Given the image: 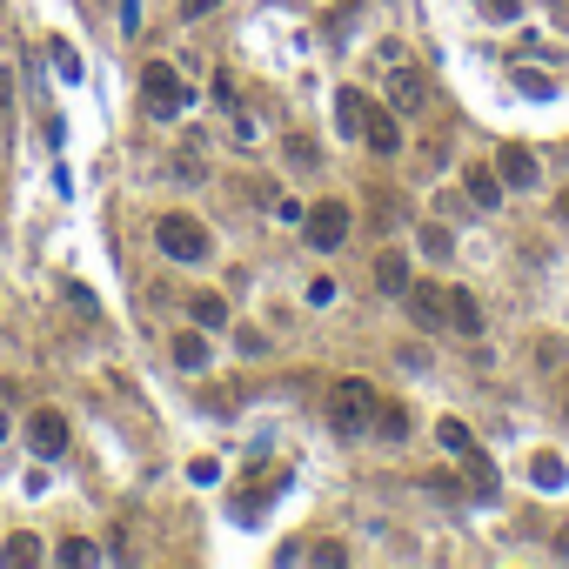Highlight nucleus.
Listing matches in <instances>:
<instances>
[{"mask_svg": "<svg viewBox=\"0 0 569 569\" xmlns=\"http://www.w3.org/2000/svg\"><path fill=\"white\" fill-rule=\"evenodd\" d=\"M496 175H503V188H536V154L529 148H503L496 154Z\"/></svg>", "mask_w": 569, "mask_h": 569, "instance_id": "9d476101", "label": "nucleus"}, {"mask_svg": "<svg viewBox=\"0 0 569 569\" xmlns=\"http://www.w3.org/2000/svg\"><path fill=\"white\" fill-rule=\"evenodd\" d=\"M188 315H195L201 329H221V322H228V302H221V295H195V302H188Z\"/></svg>", "mask_w": 569, "mask_h": 569, "instance_id": "4be33fe9", "label": "nucleus"}, {"mask_svg": "<svg viewBox=\"0 0 569 569\" xmlns=\"http://www.w3.org/2000/svg\"><path fill=\"white\" fill-rule=\"evenodd\" d=\"M429 489H436V496H449V503H456L462 489H456V476H449V469H436V476H429Z\"/></svg>", "mask_w": 569, "mask_h": 569, "instance_id": "c85d7f7f", "label": "nucleus"}, {"mask_svg": "<svg viewBox=\"0 0 569 569\" xmlns=\"http://www.w3.org/2000/svg\"><path fill=\"white\" fill-rule=\"evenodd\" d=\"M0 556H7L14 569H34V563H41V536H7V549H0Z\"/></svg>", "mask_w": 569, "mask_h": 569, "instance_id": "aec40b11", "label": "nucleus"}, {"mask_svg": "<svg viewBox=\"0 0 569 569\" xmlns=\"http://www.w3.org/2000/svg\"><path fill=\"white\" fill-rule=\"evenodd\" d=\"M235 349H241V355H262L268 342H262V329H241V335H235Z\"/></svg>", "mask_w": 569, "mask_h": 569, "instance_id": "c756f323", "label": "nucleus"}, {"mask_svg": "<svg viewBox=\"0 0 569 569\" xmlns=\"http://www.w3.org/2000/svg\"><path fill=\"white\" fill-rule=\"evenodd\" d=\"M141 101H148L154 121H175V114L188 108V88H181V74L168 61H148L141 67Z\"/></svg>", "mask_w": 569, "mask_h": 569, "instance_id": "7ed1b4c3", "label": "nucleus"}, {"mask_svg": "<svg viewBox=\"0 0 569 569\" xmlns=\"http://www.w3.org/2000/svg\"><path fill=\"white\" fill-rule=\"evenodd\" d=\"M7 436H14V422H7V416H0V442H7Z\"/></svg>", "mask_w": 569, "mask_h": 569, "instance_id": "72a5a7b5", "label": "nucleus"}, {"mask_svg": "<svg viewBox=\"0 0 569 569\" xmlns=\"http://www.w3.org/2000/svg\"><path fill=\"white\" fill-rule=\"evenodd\" d=\"M469 496L476 503H496V462L482 456V449H469Z\"/></svg>", "mask_w": 569, "mask_h": 569, "instance_id": "dca6fc26", "label": "nucleus"}, {"mask_svg": "<svg viewBox=\"0 0 569 569\" xmlns=\"http://www.w3.org/2000/svg\"><path fill=\"white\" fill-rule=\"evenodd\" d=\"M7 108H14V74H0V128H7Z\"/></svg>", "mask_w": 569, "mask_h": 569, "instance_id": "7c9ffc66", "label": "nucleus"}, {"mask_svg": "<svg viewBox=\"0 0 569 569\" xmlns=\"http://www.w3.org/2000/svg\"><path fill=\"white\" fill-rule=\"evenodd\" d=\"M422 248H429V255H449L456 241H449V228H422Z\"/></svg>", "mask_w": 569, "mask_h": 569, "instance_id": "a878e982", "label": "nucleus"}, {"mask_svg": "<svg viewBox=\"0 0 569 569\" xmlns=\"http://www.w3.org/2000/svg\"><path fill=\"white\" fill-rule=\"evenodd\" d=\"M221 0H181V14H188V21H201V14H215Z\"/></svg>", "mask_w": 569, "mask_h": 569, "instance_id": "2f4dec72", "label": "nucleus"}, {"mask_svg": "<svg viewBox=\"0 0 569 569\" xmlns=\"http://www.w3.org/2000/svg\"><path fill=\"white\" fill-rule=\"evenodd\" d=\"M389 101H395V114H422L429 108V88H422L416 67H402V61L389 67Z\"/></svg>", "mask_w": 569, "mask_h": 569, "instance_id": "423d86ee", "label": "nucleus"}, {"mask_svg": "<svg viewBox=\"0 0 569 569\" xmlns=\"http://www.w3.org/2000/svg\"><path fill=\"white\" fill-rule=\"evenodd\" d=\"M556 215H569V188H563V195H556Z\"/></svg>", "mask_w": 569, "mask_h": 569, "instance_id": "473e14b6", "label": "nucleus"}, {"mask_svg": "<svg viewBox=\"0 0 569 569\" xmlns=\"http://www.w3.org/2000/svg\"><path fill=\"white\" fill-rule=\"evenodd\" d=\"M362 141H369L375 154H395V148H402V121H395L389 108H369V121H362Z\"/></svg>", "mask_w": 569, "mask_h": 569, "instance_id": "0eeeda50", "label": "nucleus"}, {"mask_svg": "<svg viewBox=\"0 0 569 569\" xmlns=\"http://www.w3.org/2000/svg\"><path fill=\"white\" fill-rule=\"evenodd\" d=\"M175 362H181V369H208V335H201V329L175 335Z\"/></svg>", "mask_w": 569, "mask_h": 569, "instance_id": "6ab92c4d", "label": "nucleus"}, {"mask_svg": "<svg viewBox=\"0 0 569 569\" xmlns=\"http://www.w3.org/2000/svg\"><path fill=\"white\" fill-rule=\"evenodd\" d=\"M369 429H375V436H382V442H402V436H409V416H402V409H395V402H375Z\"/></svg>", "mask_w": 569, "mask_h": 569, "instance_id": "a211bd4d", "label": "nucleus"}, {"mask_svg": "<svg viewBox=\"0 0 569 569\" xmlns=\"http://www.w3.org/2000/svg\"><path fill=\"white\" fill-rule=\"evenodd\" d=\"M27 442H34V456H61L67 449V416L61 409H34V416H27Z\"/></svg>", "mask_w": 569, "mask_h": 569, "instance_id": "39448f33", "label": "nucleus"}, {"mask_svg": "<svg viewBox=\"0 0 569 569\" xmlns=\"http://www.w3.org/2000/svg\"><path fill=\"white\" fill-rule=\"evenodd\" d=\"M308 302H315V308L335 302V282H329V275H315V282H308Z\"/></svg>", "mask_w": 569, "mask_h": 569, "instance_id": "bb28decb", "label": "nucleus"}, {"mask_svg": "<svg viewBox=\"0 0 569 569\" xmlns=\"http://www.w3.org/2000/svg\"><path fill=\"white\" fill-rule=\"evenodd\" d=\"M449 329H462V335H482V302L469 295V288H449Z\"/></svg>", "mask_w": 569, "mask_h": 569, "instance_id": "ddd939ff", "label": "nucleus"}, {"mask_svg": "<svg viewBox=\"0 0 569 569\" xmlns=\"http://www.w3.org/2000/svg\"><path fill=\"white\" fill-rule=\"evenodd\" d=\"M54 67H61L67 81H81V61H74V47H54Z\"/></svg>", "mask_w": 569, "mask_h": 569, "instance_id": "cd10ccee", "label": "nucleus"}, {"mask_svg": "<svg viewBox=\"0 0 569 569\" xmlns=\"http://www.w3.org/2000/svg\"><path fill=\"white\" fill-rule=\"evenodd\" d=\"M154 241H161V255H175V262H208V228L195 215H161L154 221Z\"/></svg>", "mask_w": 569, "mask_h": 569, "instance_id": "f03ea898", "label": "nucleus"}, {"mask_svg": "<svg viewBox=\"0 0 569 569\" xmlns=\"http://www.w3.org/2000/svg\"><path fill=\"white\" fill-rule=\"evenodd\" d=\"M409 308H416L422 329H442V322H449V295H436L429 282H409Z\"/></svg>", "mask_w": 569, "mask_h": 569, "instance_id": "1a4fd4ad", "label": "nucleus"}, {"mask_svg": "<svg viewBox=\"0 0 569 569\" xmlns=\"http://www.w3.org/2000/svg\"><path fill=\"white\" fill-rule=\"evenodd\" d=\"M375 288L382 295H409V262L402 255H375Z\"/></svg>", "mask_w": 569, "mask_h": 569, "instance_id": "f3484780", "label": "nucleus"}, {"mask_svg": "<svg viewBox=\"0 0 569 569\" xmlns=\"http://www.w3.org/2000/svg\"><path fill=\"white\" fill-rule=\"evenodd\" d=\"M462 188H469V201H476V208H496V201H503V175H496L489 161H469Z\"/></svg>", "mask_w": 569, "mask_h": 569, "instance_id": "6e6552de", "label": "nucleus"}, {"mask_svg": "<svg viewBox=\"0 0 569 569\" xmlns=\"http://www.w3.org/2000/svg\"><path fill=\"white\" fill-rule=\"evenodd\" d=\"M529 482H536L543 496H556V489H563V482H569L563 456H556V449H536V456H529Z\"/></svg>", "mask_w": 569, "mask_h": 569, "instance_id": "9b49d317", "label": "nucleus"}, {"mask_svg": "<svg viewBox=\"0 0 569 569\" xmlns=\"http://www.w3.org/2000/svg\"><path fill=\"white\" fill-rule=\"evenodd\" d=\"M275 496H282V476H255V489H248V496H235V516H241V523H255V516H262V503H275Z\"/></svg>", "mask_w": 569, "mask_h": 569, "instance_id": "4468645a", "label": "nucleus"}, {"mask_svg": "<svg viewBox=\"0 0 569 569\" xmlns=\"http://www.w3.org/2000/svg\"><path fill=\"white\" fill-rule=\"evenodd\" d=\"M369 416H375V389L362 375H342L329 389V429L335 436H369Z\"/></svg>", "mask_w": 569, "mask_h": 569, "instance_id": "f257e3e1", "label": "nucleus"}, {"mask_svg": "<svg viewBox=\"0 0 569 569\" xmlns=\"http://www.w3.org/2000/svg\"><path fill=\"white\" fill-rule=\"evenodd\" d=\"M509 81H516V88H523V94H536V101H549V94H556V81H549L543 67H516Z\"/></svg>", "mask_w": 569, "mask_h": 569, "instance_id": "b1692460", "label": "nucleus"}, {"mask_svg": "<svg viewBox=\"0 0 569 569\" xmlns=\"http://www.w3.org/2000/svg\"><path fill=\"white\" fill-rule=\"evenodd\" d=\"M436 436H442V449H449V456H469V449H476V436H469L456 416H442V422H436Z\"/></svg>", "mask_w": 569, "mask_h": 569, "instance_id": "412c9836", "label": "nucleus"}, {"mask_svg": "<svg viewBox=\"0 0 569 569\" xmlns=\"http://www.w3.org/2000/svg\"><path fill=\"white\" fill-rule=\"evenodd\" d=\"M563 409H569V395H563Z\"/></svg>", "mask_w": 569, "mask_h": 569, "instance_id": "f704fd0d", "label": "nucleus"}, {"mask_svg": "<svg viewBox=\"0 0 569 569\" xmlns=\"http://www.w3.org/2000/svg\"><path fill=\"white\" fill-rule=\"evenodd\" d=\"M476 7H482V21H496V27H509L523 14V0H476Z\"/></svg>", "mask_w": 569, "mask_h": 569, "instance_id": "393cba45", "label": "nucleus"}, {"mask_svg": "<svg viewBox=\"0 0 569 569\" xmlns=\"http://www.w3.org/2000/svg\"><path fill=\"white\" fill-rule=\"evenodd\" d=\"M302 235L315 241V248H342V235H349V208L342 201H315L302 215Z\"/></svg>", "mask_w": 569, "mask_h": 569, "instance_id": "20e7f679", "label": "nucleus"}, {"mask_svg": "<svg viewBox=\"0 0 569 569\" xmlns=\"http://www.w3.org/2000/svg\"><path fill=\"white\" fill-rule=\"evenodd\" d=\"M282 161L295 168V175H315V168H322V148H315L308 134H288V141H282Z\"/></svg>", "mask_w": 569, "mask_h": 569, "instance_id": "2eb2a0df", "label": "nucleus"}, {"mask_svg": "<svg viewBox=\"0 0 569 569\" xmlns=\"http://www.w3.org/2000/svg\"><path fill=\"white\" fill-rule=\"evenodd\" d=\"M54 556H61L67 569H94V563H101V549H94V543H81V536H67V543L54 549Z\"/></svg>", "mask_w": 569, "mask_h": 569, "instance_id": "5701e85b", "label": "nucleus"}, {"mask_svg": "<svg viewBox=\"0 0 569 569\" xmlns=\"http://www.w3.org/2000/svg\"><path fill=\"white\" fill-rule=\"evenodd\" d=\"M362 121H369V94H362V88H342V94H335V128H342V134H362Z\"/></svg>", "mask_w": 569, "mask_h": 569, "instance_id": "f8f14e48", "label": "nucleus"}]
</instances>
